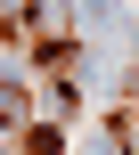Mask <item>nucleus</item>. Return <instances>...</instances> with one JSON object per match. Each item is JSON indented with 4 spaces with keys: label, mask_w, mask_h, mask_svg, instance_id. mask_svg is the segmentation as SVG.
I'll list each match as a JSON object with an SVG mask.
<instances>
[{
    "label": "nucleus",
    "mask_w": 139,
    "mask_h": 155,
    "mask_svg": "<svg viewBox=\"0 0 139 155\" xmlns=\"http://www.w3.org/2000/svg\"><path fill=\"white\" fill-rule=\"evenodd\" d=\"M16 114H25V90H8V82H0V131H8Z\"/></svg>",
    "instance_id": "nucleus-1"
}]
</instances>
